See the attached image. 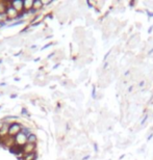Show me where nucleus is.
Returning <instances> with one entry per match:
<instances>
[{"label":"nucleus","instance_id":"obj_14","mask_svg":"<svg viewBox=\"0 0 153 160\" xmlns=\"http://www.w3.org/2000/svg\"><path fill=\"white\" fill-rule=\"evenodd\" d=\"M8 20V17H6L5 14H0V23H3Z\"/></svg>","mask_w":153,"mask_h":160},{"label":"nucleus","instance_id":"obj_3","mask_svg":"<svg viewBox=\"0 0 153 160\" xmlns=\"http://www.w3.org/2000/svg\"><path fill=\"white\" fill-rule=\"evenodd\" d=\"M5 15H6V17H8V20H15V19H18L20 12H18L16 11V9L11 5V3H9L8 5V8H6Z\"/></svg>","mask_w":153,"mask_h":160},{"label":"nucleus","instance_id":"obj_13","mask_svg":"<svg viewBox=\"0 0 153 160\" xmlns=\"http://www.w3.org/2000/svg\"><path fill=\"white\" fill-rule=\"evenodd\" d=\"M43 20V16H38L37 18H34L33 20V24H40Z\"/></svg>","mask_w":153,"mask_h":160},{"label":"nucleus","instance_id":"obj_16","mask_svg":"<svg viewBox=\"0 0 153 160\" xmlns=\"http://www.w3.org/2000/svg\"><path fill=\"white\" fill-rule=\"evenodd\" d=\"M3 124H4V123H3V122L1 121V122H0V129H1V128H2V126H3Z\"/></svg>","mask_w":153,"mask_h":160},{"label":"nucleus","instance_id":"obj_6","mask_svg":"<svg viewBox=\"0 0 153 160\" xmlns=\"http://www.w3.org/2000/svg\"><path fill=\"white\" fill-rule=\"evenodd\" d=\"M11 124H8V123H4L3 124L2 128L0 129V139H4L5 137L8 136V127Z\"/></svg>","mask_w":153,"mask_h":160},{"label":"nucleus","instance_id":"obj_2","mask_svg":"<svg viewBox=\"0 0 153 160\" xmlns=\"http://www.w3.org/2000/svg\"><path fill=\"white\" fill-rule=\"evenodd\" d=\"M23 129V126L20 123H17V122H14V123H11L8 127V136L9 137H15L17 134H19Z\"/></svg>","mask_w":153,"mask_h":160},{"label":"nucleus","instance_id":"obj_7","mask_svg":"<svg viewBox=\"0 0 153 160\" xmlns=\"http://www.w3.org/2000/svg\"><path fill=\"white\" fill-rule=\"evenodd\" d=\"M34 0H23V11L30 12L33 9Z\"/></svg>","mask_w":153,"mask_h":160},{"label":"nucleus","instance_id":"obj_12","mask_svg":"<svg viewBox=\"0 0 153 160\" xmlns=\"http://www.w3.org/2000/svg\"><path fill=\"white\" fill-rule=\"evenodd\" d=\"M11 2H5V1H0V14H5L6 8Z\"/></svg>","mask_w":153,"mask_h":160},{"label":"nucleus","instance_id":"obj_5","mask_svg":"<svg viewBox=\"0 0 153 160\" xmlns=\"http://www.w3.org/2000/svg\"><path fill=\"white\" fill-rule=\"evenodd\" d=\"M11 5L18 12H20V14L22 12H24L23 11V0H13V1H11Z\"/></svg>","mask_w":153,"mask_h":160},{"label":"nucleus","instance_id":"obj_4","mask_svg":"<svg viewBox=\"0 0 153 160\" xmlns=\"http://www.w3.org/2000/svg\"><path fill=\"white\" fill-rule=\"evenodd\" d=\"M22 153L25 154H31V153H37V145H33V143H26L24 147L21 148Z\"/></svg>","mask_w":153,"mask_h":160},{"label":"nucleus","instance_id":"obj_9","mask_svg":"<svg viewBox=\"0 0 153 160\" xmlns=\"http://www.w3.org/2000/svg\"><path fill=\"white\" fill-rule=\"evenodd\" d=\"M38 142V137L36 134L33 133H29L27 135V143H33V145H37Z\"/></svg>","mask_w":153,"mask_h":160},{"label":"nucleus","instance_id":"obj_8","mask_svg":"<svg viewBox=\"0 0 153 160\" xmlns=\"http://www.w3.org/2000/svg\"><path fill=\"white\" fill-rule=\"evenodd\" d=\"M43 6H44V2L42 0H34L33 9L34 12H38V11H40V9H42Z\"/></svg>","mask_w":153,"mask_h":160},{"label":"nucleus","instance_id":"obj_1","mask_svg":"<svg viewBox=\"0 0 153 160\" xmlns=\"http://www.w3.org/2000/svg\"><path fill=\"white\" fill-rule=\"evenodd\" d=\"M14 142H15V146L17 147V148L21 149L22 147H24L27 143V135L21 131L20 133L17 134V135L14 137Z\"/></svg>","mask_w":153,"mask_h":160},{"label":"nucleus","instance_id":"obj_11","mask_svg":"<svg viewBox=\"0 0 153 160\" xmlns=\"http://www.w3.org/2000/svg\"><path fill=\"white\" fill-rule=\"evenodd\" d=\"M37 153H31V154H25L22 157V160H36Z\"/></svg>","mask_w":153,"mask_h":160},{"label":"nucleus","instance_id":"obj_10","mask_svg":"<svg viewBox=\"0 0 153 160\" xmlns=\"http://www.w3.org/2000/svg\"><path fill=\"white\" fill-rule=\"evenodd\" d=\"M2 142L4 143L6 147H13L15 146V142H14V137H5L4 139H2Z\"/></svg>","mask_w":153,"mask_h":160},{"label":"nucleus","instance_id":"obj_15","mask_svg":"<svg viewBox=\"0 0 153 160\" xmlns=\"http://www.w3.org/2000/svg\"><path fill=\"white\" fill-rule=\"evenodd\" d=\"M54 44H55V43H49V44H47L46 46H44V47H43V50H44V49H46V48H49L50 46H52V45H54Z\"/></svg>","mask_w":153,"mask_h":160}]
</instances>
